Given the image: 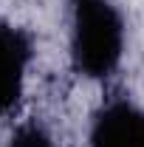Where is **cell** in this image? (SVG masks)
<instances>
[{
  "label": "cell",
  "mask_w": 144,
  "mask_h": 147,
  "mask_svg": "<svg viewBox=\"0 0 144 147\" xmlns=\"http://www.w3.org/2000/svg\"><path fill=\"white\" fill-rule=\"evenodd\" d=\"M124 54V17L113 0H71V65L85 79H108Z\"/></svg>",
  "instance_id": "obj_1"
},
{
  "label": "cell",
  "mask_w": 144,
  "mask_h": 147,
  "mask_svg": "<svg viewBox=\"0 0 144 147\" xmlns=\"http://www.w3.org/2000/svg\"><path fill=\"white\" fill-rule=\"evenodd\" d=\"M31 59H34L31 34L0 20V116L17 108Z\"/></svg>",
  "instance_id": "obj_2"
},
{
  "label": "cell",
  "mask_w": 144,
  "mask_h": 147,
  "mask_svg": "<svg viewBox=\"0 0 144 147\" xmlns=\"http://www.w3.org/2000/svg\"><path fill=\"white\" fill-rule=\"evenodd\" d=\"M88 147H144V108L124 96L96 110Z\"/></svg>",
  "instance_id": "obj_3"
},
{
  "label": "cell",
  "mask_w": 144,
  "mask_h": 147,
  "mask_svg": "<svg viewBox=\"0 0 144 147\" xmlns=\"http://www.w3.org/2000/svg\"><path fill=\"white\" fill-rule=\"evenodd\" d=\"M9 147H57V142L51 139V133L42 127V125L26 122V125H20V127L11 133Z\"/></svg>",
  "instance_id": "obj_4"
}]
</instances>
